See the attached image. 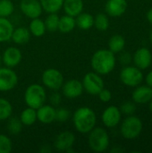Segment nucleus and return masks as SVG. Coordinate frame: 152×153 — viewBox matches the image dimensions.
I'll return each mask as SVG.
<instances>
[{
	"instance_id": "nucleus-38",
	"label": "nucleus",
	"mask_w": 152,
	"mask_h": 153,
	"mask_svg": "<svg viewBox=\"0 0 152 153\" xmlns=\"http://www.w3.org/2000/svg\"><path fill=\"white\" fill-rule=\"evenodd\" d=\"M133 60V56L129 52H124L121 53L120 56H119V62L123 65H128Z\"/></svg>"
},
{
	"instance_id": "nucleus-30",
	"label": "nucleus",
	"mask_w": 152,
	"mask_h": 153,
	"mask_svg": "<svg viewBox=\"0 0 152 153\" xmlns=\"http://www.w3.org/2000/svg\"><path fill=\"white\" fill-rule=\"evenodd\" d=\"M95 28L99 31H105L109 27V20L107 14L98 13L94 17V25Z\"/></svg>"
},
{
	"instance_id": "nucleus-31",
	"label": "nucleus",
	"mask_w": 152,
	"mask_h": 153,
	"mask_svg": "<svg viewBox=\"0 0 152 153\" xmlns=\"http://www.w3.org/2000/svg\"><path fill=\"white\" fill-rule=\"evenodd\" d=\"M46 30L50 32H55L58 30L59 16L57 13H48L46 20L44 21Z\"/></svg>"
},
{
	"instance_id": "nucleus-40",
	"label": "nucleus",
	"mask_w": 152,
	"mask_h": 153,
	"mask_svg": "<svg viewBox=\"0 0 152 153\" xmlns=\"http://www.w3.org/2000/svg\"><path fill=\"white\" fill-rule=\"evenodd\" d=\"M39 152L41 153H48L51 152V149L48 147V145H43Z\"/></svg>"
},
{
	"instance_id": "nucleus-34",
	"label": "nucleus",
	"mask_w": 152,
	"mask_h": 153,
	"mask_svg": "<svg viewBox=\"0 0 152 153\" xmlns=\"http://www.w3.org/2000/svg\"><path fill=\"white\" fill-rule=\"evenodd\" d=\"M71 117V112L69 109L65 108H60L56 109V120L58 122H66Z\"/></svg>"
},
{
	"instance_id": "nucleus-27",
	"label": "nucleus",
	"mask_w": 152,
	"mask_h": 153,
	"mask_svg": "<svg viewBox=\"0 0 152 153\" xmlns=\"http://www.w3.org/2000/svg\"><path fill=\"white\" fill-rule=\"evenodd\" d=\"M29 30H30V34L35 37H42L47 30L44 21L39 19V17L31 19V22H30V27H29Z\"/></svg>"
},
{
	"instance_id": "nucleus-13",
	"label": "nucleus",
	"mask_w": 152,
	"mask_h": 153,
	"mask_svg": "<svg viewBox=\"0 0 152 153\" xmlns=\"http://www.w3.org/2000/svg\"><path fill=\"white\" fill-rule=\"evenodd\" d=\"M22 59V51L15 47H9L7 48L3 55H2V61L6 67L13 68L17 66Z\"/></svg>"
},
{
	"instance_id": "nucleus-11",
	"label": "nucleus",
	"mask_w": 152,
	"mask_h": 153,
	"mask_svg": "<svg viewBox=\"0 0 152 153\" xmlns=\"http://www.w3.org/2000/svg\"><path fill=\"white\" fill-rule=\"evenodd\" d=\"M61 90H62V94L65 98L70 100L79 98L83 92L82 83L77 79H71L66 81L65 82H64Z\"/></svg>"
},
{
	"instance_id": "nucleus-19",
	"label": "nucleus",
	"mask_w": 152,
	"mask_h": 153,
	"mask_svg": "<svg viewBox=\"0 0 152 153\" xmlns=\"http://www.w3.org/2000/svg\"><path fill=\"white\" fill-rule=\"evenodd\" d=\"M62 8L65 14L75 18L83 11V1L82 0H64Z\"/></svg>"
},
{
	"instance_id": "nucleus-7",
	"label": "nucleus",
	"mask_w": 152,
	"mask_h": 153,
	"mask_svg": "<svg viewBox=\"0 0 152 153\" xmlns=\"http://www.w3.org/2000/svg\"><path fill=\"white\" fill-rule=\"evenodd\" d=\"M120 80L126 86L137 87L143 80V74L136 66L125 65L120 72Z\"/></svg>"
},
{
	"instance_id": "nucleus-9",
	"label": "nucleus",
	"mask_w": 152,
	"mask_h": 153,
	"mask_svg": "<svg viewBox=\"0 0 152 153\" xmlns=\"http://www.w3.org/2000/svg\"><path fill=\"white\" fill-rule=\"evenodd\" d=\"M18 83L16 73L10 67H0V91L7 92L13 90Z\"/></svg>"
},
{
	"instance_id": "nucleus-20",
	"label": "nucleus",
	"mask_w": 152,
	"mask_h": 153,
	"mask_svg": "<svg viewBox=\"0 0 152 153\" xmlns=\"http://www.w3.org/2000/svg\"><path fill=\"white\" fill-rule=\"evenodd\" d=\"M13 29V25L8 18L0 17V43L11 40Z\"/></svg>"
},
{
	"instance_id": "nucleus-4",
	"label": "nucleus",
	"mask_w": 152,
	"mask_h": 153,
	"mask_svg": "<svg viewBox=\"0 0 152 153\" xmlns=\"http://www.w3.org/2000/svg\"><path fill=\"white\" fill-rule=\"evenodd\" d=\"M88 144L91 151L95 152H104L109 146L108 132L102 127H94L89 133Z\"/></svg>"
},
{
	"instance_id": "nucleus-5",
	"label": "nucleus",
	"mask_w": 152,
	"mask_h": 153,
	"mask_svg": "<svg viewBox=\"0 0 152 153\" xmlns=\"http://www.w3.org/2000/svg\"><path fill=\"white\" fill-rule=\"evenodd\" d=\"M142 122L135 116H129L126 117L120 127L121 134L127 140H133L137 138L142 131Z\"/></svg>"
},
{
	"instance_id": "nucleus-43",
	"label": "nucleus",
	"mask_w": 152,
	"mask_h": 153,
	"mask_svg": "<svg viewBox=\"0 0 152 153\" xmlns=\"http://www.w3.org/2000/svg\"><path fill=\"white\" fill-rule=\"evenodd\" d=\"M150 110L152 112V100L150 101Z\"/></svg>"
},
{
	"instance_id": "nucleus-44",
	"label": "nucleus",
	"mask_w": 152,
	"mask_h": 153,
	"mask_svg": "<svg viewBox=\"0 0 152 153\" xmlns=\"http://www.w3.org/2000/svg\"><path fill=\"white\" fill-rule=\"evenodd\" d=\"M151 44H152V31H151Z\"/></svg>"
},
{
	"instance_id": "nucleus-37",
	"label": "nucleus",
	"mask_w": 152,
	"mask_h": 153,
	"mask_svg": "<svg viewBox=\"0 0 152 153\" xmlns=\"http://www.w3.org/2000/svg\"><path fill=\"white\" fill-rule=\"evenodd\" d=\"M62 101V96L59 92H57V91H54V92L49 96V102L50 105H52L53 107L55 106H58Z\"/></svg>"
},
{
	"instance_id": "nucleus-32",
	"label": "nucleus",
	"mask_w": 152,
	"mask_h": 153,
	"mask_svg": "<svg viewBox=\"0 0 152 153\" xmlns=\"http://www.w3.org/2000/svg\"><path fill=\"white\" fill-rule=\"evenodd\" d=\"M14 5L11 0H0V17L8 18L13 14Z\"/></svg>"
},
{
	"instance_id": "nucleus-36",
	"label": "nucleus",
	"mask_w": 152,
	"mask_h": 153,
	"mask_svg": "<svg viewBox=\"0 0 152 153\" xmlns=\"http://www.w3.org/2000/svg\"><path fill=\"white\" fill-rule=\"evenodd\" d=\"M98 96H99V100L102 101V102H105V103L109 102L111 100V99H112V93H111V91L109 90H108V89H105V88H103L99 92Z\"/></svg>"
},
{
	"instance_id": "nucleus-17",
	"label": "nucleus",
	"mask_w": 152,
	"mask_h": 153,
	"mask_svg": "<svg viewBox=\"0 0 152 153\" xmlns=\"http://www.w3.org/2000/svg\"><path fill=\"white\" fill-rule=\"evenodd\" d=\"M37 111V120L44 125H48L56 121V108L52 105H42Z\"/></svg>"
},
{
	"instance_id": "nucleus-10",
	"label": "nucleus",
	"mask_w": 152,
	"mask_h": 153,
	"mask_svg": "<svg viewBox=\"0 0 152 153\" xmlns=\"http://www.w3.org/2000/svg\"><path fill=\"white\" fill-rule=\"evenodd\" d=\"M20 10L29 19L39 18L43 12L39 0H22Z\"/></svg>"
},
{
	"instance_id": "nucleus-16",
	"label": "nucleus",
	"mask_w": 152,
	"mask_h": 153,
	"mask_svg": "<svg viewBox=\"0 0 152 153\" xmlns=\"http://www.w3.org/2000/svg\"><path fill=\"white\" fill-rule=\"evenodd\" d=\"M127 5L126 0H108L105 5V10L109 16L119 17L125 13Z\"/></svg>"
},
{
	"instance_id": "nucleus-35",
	"label": "nucleus",
	"mask_w": 152,
	"mask_h": 153,
	"mask_svg": "<svg viewBox=\"0 0 152 153\" xmlns=\"http://www.w3.org/2000/svg\"><path fill=\"white\" fill-rule=\"evenodd\" d=\"M120 111H121V113H123L125 115L131 116V115H133L136 111V105L133 101L124 102L122 104L121 108H120Z\"/></svg>"
},
{
	"instance_id": "nucleus-42",
	"label": "nucleus",
	"mask_w": 152,
	"mask_h": 153,
	"mask_svg": "<svg viewBox=\"0 0 152 153\" xmlns=\"http://www.w3.org/2000/svg\"><path fill=\"white\" fill-rule=\"evenodd\" d=\"M123 152H124V149H122V148H120V147H116V148H114V149L111 150V152L119 153Z\"/></svg>"
},
{
	"instance_id": "nucleus-25",
	"label": "nucleus",
	"mask_w": 152,
	"mask_h": 153,
	"mask_svg": "<svg viewBox=\"0 0 152 153\" xmlns=\"http://www.w3.org/2000/svg\"><path fill=\"white\" fill-rule=\"evenodd\" d=\"M125 47V39L122 35L116 34L112 36L108 40V49L114 54L120 53Z\"/></svg>"
},
{
	"instance_id": "nucleus-21",
	"label": "nucleus",
	"mask_w": 152,
	"mask_h": 153,
	"mask_svg": "<svg viewBox=\"0 0 152 153\" xmlns=\"http://www.w3.org/2000/svg\"><path fill=\"white\" fill-rule=\"evenodd\" d=\"M30 32L29 29L25 27H19L16 29H13L11 39L13 43L18 45H22L27 43L30 39Z\"/></svg>"
},
{
	"instance_id": "nucleus-29",
	"label": "nucleus",
	"mask_w": 152,
	"mask_h": 153,
	"mask_svg": "<svg viewBox=\"0 0 152 153\" xmlns=\"http://www.w3.org/2000/svg\"><path fill=\"white\" fill-rule=\"evenodd\" d=\"M13 114V106L11 102L4 99L0 98V121H5Z\"/></svg>"
},
{
	"instance_id": "nucleus-24",
	"label": "nucleus",
	"mask_w": 152,
	"mask_h": 153,
	"mask_svg": "<svg viewBox=\"0 0 152 153\" xmlns=\"http://www.w3.org/2000/svg\"><path fill=\"white\" fill-rule=\"evenodd\" d=\"M20 120L25 126H30L34 125L37 121V111L36 109L27 107L23 109L20 115Z\"/></svg>"
},
{
	"instance_id": "nucleus-3",
	"label": "nucleus",
	"mask_w": 152,
	"mask_h": 153,
	"mask_svg": "<svg viewBox=\"0 0 152 153\" xmlns=\"http://www.w3.org/2000/svg\"><path fill=\"white\" fill-rule=\"evenodd\" d=\"M47 100V92L43 85L32 83L29 85L24 92V102L27 107L38 109Z\"/></svg>"
},
{
	"instance_id": "nucleus-28",
	"label": "nucleus",
	"mask_w": 152,
	"mask_h": 153,
	"mask_svg": "<svg viewBox=\"0 0 152 153\" xmlns=\"http://www.w3.org/2000/svg\"><path fill=\"white\" fill-rule=\"evenodd\" d=\"M22 127H23V125L21 122L19 117H10L7 119L6 129L9 132V134H11L13 135H17L22 132Z\"/></svg>"
},
{
	"instance_id": "nucleus-1",
	"label": "nucleus",
	"mask_w": 152,
	"mask_h": 153,
	"mask_svg": "<svg viewBox=\"0 0 152 153\" xmlns=\"http://www.w3.org/2000/svg\"><path fill=\"white\" fill-rule=\"evenodd\" d=\"M116 60L115 54L109 49H99L91 56L90 65L93 72L107 75L110 74L116 66Z\"/></svg>"
},
{
	"instance_id": "nucleus-6",
	"label": "nucleus",
	"mask_w": 152,
	"mask_h": 153,
	"mask_svg": "<svg viewBox=\"0 0 152 153\" xmlns=\"http://www.w3.org/2000/svg\"><path fill=\"white\" fill-rule=\"evenodd\" d=\"M41 82L44 87L51 91H58L61 89L65 80L60 71L56 68H48L43 72Z\"/></svg>"
},
{
	"instance_id": "nucleus-2",
	"label": "nucleus",
	"mask_w": 152,
	"mask_h": 153,
	"mask_svg": "<svg viewBox=\"0 0 152 153\" xmlns=\"http://www.w3.org/2000/svg\"><path fill=\"white\" fill-rule=\"evenodd\" d=\"M73 123L77 132L87 134L95 127L97 117L92 108L89 107H81L73 112Z\"/></svg>"
},
{
	"instance_id": "nucleus-26",
	"label": "nucleus",
	"mask_w": 152,
	"mask_h": 153,
	"mask_svg": "<svg viewBox=\"0 0 152 153\" xmlns=\"http://www.w3.org/2000/svg\"><path fill=\"white\" fill-rule=\"evenodd\" d=\"M44 12L47 13H57L63 7L64 0H39Z\"/></svg>"
},
{
	"instance_id": "nucleus-18",
	"label": "nucleus",
	"mask_w": 152,
	"mask_h": 153,
	"mask_svg": "<svg viewBox=\"0 0 152 153\" xmlns=\"http://www.w3.org/2000/svg\"><path fill=\"white\" fill-rule=\"evenodd\" d=\"M132 98L134 103L146 104L152 100V88L148 85H138V87L133 91Z\"/></svg>"
},
{
	"instance_id": "nucleus-39",
	"label": "nucleus",
	"mask_w": 152,
	"mask_h": 153,
	"mask_svg": "<svg viewBox=\"0 0 152 153\" xmlns=\"http://www.w3.org/2000/svg\"><path fill=\"white\" fill-rule=\"evenodd\" d=\"M145 81H146L147 85L152 88V70L150 72V73H149V74H147Z\"/></svg>"
},
{
	"instance_id": "nucleus-8",
	"label": "nucleus",
	"mask_w": 152,
	"mask_h": 153,
	"mask_svg": "<svg viewBox=\"0 0 152 153\" xmlns=\"http://www.w3.org/2000/svg\"><path fill=\"white\" fill-rule=\"evenodd\" d=\"M82 87L83 91H85L87 93L90 95H98L99 92L104 88V81L100 74L95 73V72H90L87 73L82 81Z\"/></svg>"
},
{
	"instance_id": "nucleus-22",
	"label": "nucleus",
	"mask_w": 152,
	"mask_h": 153,
	"mask_svg": "<svg viewBox=\"0 0 152 153\" xmlns=\"http://www.w3.org/2000/svg\"><path fill=\"white\" fill-rule=\"evenodd\" d=\"M75 27H76V22L74 17H72L67 14L59 17L58 30L61 33H70L74 30Z\"/></svg>"
},
{
	"instance_id": "nucleus-14",
	"label": "nucleus",
	"mask_w": 152,
	"mask_h": 153,
	"mask_svg": "<svg viewBox=\"0 0 152 153\" xmlns=\"http://www.w3.org/2000/svg\"><path fill=\"white\" fill-rule=\"evenodd\" d=\"M75 143V135L70 131H64L58 134L54 142V147L56 151L65 152L72 148Z\"/></svg>"
},
{
	"instance_id": "nucleus-12",
	"label": "nucleus",
	"mask_w": 152,
	"mask_h": 153,
	"mask_svg": "<svg viewBox=\"0 0 152 153\" xmlns=\"http://www.w3.org/2000/svg\"><path fill=\"white\" fill-rule=\"evenodd\" d=\"M121 117L122 113L120 108L116 106H109L103 111L101 119L106 127L114 128L120 123Z\"/></svg>"
},
{
	"instance_id": "nucleus-23",
	"label": "nucleus",
	"mask_w": 152,
	"mask_h": 153,
	"mask_svg": "<svg viewBox=\"0 0 152 153\" xmlns=\"http://www.w3.org/2000/svg\"><path fill=\"white\" fill-rule=\"evenodd\" d=\"M76 27L81 30H90L94 25V17L89 13H81L75 17Z\"/></svg>"
},
{
	"instance_id": "nucleus-15",
	"label": "nucleus",
	"mask_w": 152,
	"mask_h": 153,
	"mask_svg": "<svg viewBox=\"0 0 152 153\" xmlns=\"http://www.w3.org/2000/svg\"><path fill=\"white\" fill-rule=\"evenodd\" d=\"M133 62L136 67L141 70L147 69L152 63V55L147 48H141L137 49L133 55Z\"/></svg>"
},
{
	"instance_id": "nucleus-45",
	"label": "nucleus",
	"mask_w": 152,
	"mask_h": 153,
	"mask_svg": "<svg viewBox=\"0 0 152 153\" xmlns=\"http://www.w3.org/2000/svg\"><path fill=\"white\" fill-rule=\"evenodd\" d=\"M1 60H2V57H1V55H0V64H1Z\"/></svg>"
},
{
	"instance_id": "nucleus-41",
	"label": "nucleus",
	"mask_w": 152,
	"mask_h": 153,
	"mask_svg": "<svg viewBox=\"0 0 152 153\" xmlns=\"http://www.w3.org/2000/svg\"><path fill=\"white\" fill-rule=\"evenodd\" d=\"M146 16H147V20H148V22L151 23L152 25V7L147 12V14H146Z\"/></svg>"
},
{
	"instance_id": "nucleus-33",
	"label": "nucleus",
	"mask_w": 152,
	"mask_h": 153,
	"mask_svg": "<svg viewBox=\"0 0 152 153\" xmlns=\"http://www.w3.org/2000/svg\"><path fill=\"white\" fill-rule=\"evenodd\" d=\"M13 150V143L6 134H0V153H10Z\"/></svg>"
}]
</instances>
